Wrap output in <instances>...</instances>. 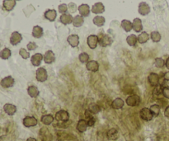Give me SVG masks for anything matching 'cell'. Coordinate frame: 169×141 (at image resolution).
<instances>
[{"label": "cell", "mask_w": 169, "mask_h": 141, "mask_svg": "<svg viewBox=\"0 0 169 141\" xmlns=\"http://www.w3.org/2000/svg\"><path fill=\"white\" fill-rule=\"evenodd\" d=\"M67 41L71 47L75 48L78 46V45H79V37L76 34H72V35L68 36Z\"/></svg>", "instance_id": "15"}, {"label": "cell", "mask_w": 169, "mask_h": 141, "mask_svg": "<svg viewBox=\"0 0 169 141\" xmlns=\"http://www.w3.org/2000/svg\"><path fill=\"white\" fill-rule=\"evenodd\" d=\"M164 116H166L167 118H168L169 119V106H167V107L165 108L164 110Z\"/></svg>", "instance_id": "47"}, {"label": "cell", "mask_w": 169, "mask_h": 141, "mask_svg": "<svg viewBox=\"0 0 169 141\" xmlns=\"http://www.w3.org/2000/svg\"><path fill=\"white\" fill-rule=\"evenodd\" d=\"M78 60L82 64H85V63L87 64L89 61V55H88L87 53L82 52L78 55Z\"/></svg>", "instance_id": "36"}, {"label": "cell", "mask_w": 169, "mask_h": 141, "mask_svg": "<svg viewBox=\"0 0 169 141\" xmlns=\"http://www.w3.org/2000/svg\"><path fill=\"white\" fill-rule=\"evenodd\" d=\"M106 136H107L108 139H110V140H116V139H118L119 137L118 130L115 129V128H111L106 133Z\"/></svg>", "instance_id": "26"}, {"label": "cell", "mask_w": 169, "mask_h": 141, "mask_svg": "<svg viewBox=\"0 0 169 141\" xmlns=\"http://www.w3.org/2000/svg\"><path fill=\"white\" fill-rule=\"evenodd\" d=\"M163 79L166 80V81H169V71L166 72V73L163 74Z\"/></svg>", "instance_id": "48"}, {"label": "cell", "mask_w": 169, "mask_h": 141, "mask_svg": "<svg viewBox=\"0 0 169 141\" xmlns=\"http://www.w3.org/2000/svg\"><path fill=\"white\" fill-rule=\"evenodd\" d=\"M84 23V18L81 15H77L73 19V25L75 27H80Z\"/></svg>", "instance_id": "29"}, {"label": "cell", "mask_w": 169, "mask_h": 141, "mask_svg": "<svg viewBox=\"0 0 169 141\" xmlns=\"http://www.w3.org/2000/svg\"><path fill=\"white\" fill-rule=\"evenodd\" d=\"M126 42L130 46H135L138 43V36H136L134 34H131V35L127 36Z\"/></svg>", "instance_id": "31"}, {"label": "cell", "mask_w": 169, "mask_h": 141, "mask_svg": "<svg viewBox=\"0 0 169 141\" xmlns=\"http://www.w3.org/2000/svg\"><path fill=\"white\" fill-rule=\"evenodd\" d=\"M78 10L79 15H81V16L83 17H88L90 14V12H91L89 5L86 4V3H82V4L79 5Z\"/></svg>", "instance_id": "12"}, {"label": "cell", "mask_w": 169, "mask_h": 141, "mask_svg": "<svg viewBox=\"0 0 169 141\" xmlns=\"http://www.w3.org/2000/svg\"><path fill=\"white\" fill-rule=\"evenodd\" d=\"M59 12L61 13V14H64V13H66L68 9V5L65 4V3H62V4H60L58 7Z\"/></svg>", "instance_id": "43"}, {"label": "cell", "mask_w": 169, "mask_h": 141, "mask_svg": "<svg viewBox=\"0 0 169 141\" xmlns=\"http://www.w3.org/2000/svg\"><path fill=\"white\" fill-rule=\"evenodd\" d=\"M87 70L90 72H97L99 70V64L96 60H89L86 65Z\"/></svg>", "instance_id": "17"}, {"label": "cell", "mask_w": 169, "mask_h": 141, "mask_svg": "<svg viewBox=\"0 0 169 141\" xmlns=\"http://www.w3.org/2000/svg\"><path fill=\"white\" fill-rule=\"evenodd\" d=\"M22 123H23V125L25 127L30 128V127L36 126L38 121L36 119V117H34V116H26L22 121Z\"/></svg>", "instance_id": "13"}, {"label": "cell", "mask_w": 169, "mask_h": 141, "mask_svg": "<svg viewBox=\"0 0 169 141\" xmlns=\"http://www.w3.org/2000/svg\"><path fill=\"white\" fill-rule=\"evenodd\" d=\"M87 127H88V124H87V120L81 119L78 121L77 124V126H76V129L78 132L80 133H83L87 130Z\"/></svg>", "instance_id": "19"}, {"label": "cell", "mask_w": 169, "mask_h": 141, "mask_svg": "<svg viewBox=\"0 0 169 141\" xmlns=\"http://www.w3.org/2000/svg\"><path fill=\"white\" fill-rule=\"evenodd\" d=\"M87 124H88V126L92 127L95 125L96 120H95L94 116H92V117H91V118H89L88 120H87Z\"/></svg>", "instance_id": "46"}, {"label": "cell", "mask_w": 169, "mask_h": 141, "mask_svg": "<svg viewBox=\"0 0 169 141\" xmlns=\"http://www.w3.org/2000/svg\"><path fill=\"white\" fill-rule=\"evenodd\" d=\"M154 65L157 68H162L164 67L165 61L162 58H156L154 60Z\"/></svg>", "instance_id": "38"}, {"label": "cell", "mask_w": 169, "mask_h": 141, "mask_svg": "<svg viewBox=\"0 0 169 141\" xmlns=\"http://www.w3.org/2000/svg\"><path fill=\"white\" fill-rule=\"evenodd\" d=\"M43 57L44 62L47 65H51V64L55 62V60H56V55L52 50H47L45 53V55H43Z\"/></svg>", "instance_id": "10"}, {"label": "cell", "mask_w": 169, "mask_h": 141, "mask_svg": "<svg viewBox=\"0 0 169 141\" xmlns=\"http://www.w3.org/2000/svg\"><path fill=\"white\" fill-rule=\"evenodd\" d=\"M19 55L22 56V59H24V60H27L28 58L30 57V53L27 51L26 49L24 48H21L19 50Z\"/></svg>", "instance_id": "41"}, {"label": "cell", "mask_w": 169, "mask_h": 141, "mask_svg": "<svg viewBox=\"0 0 169 141\" xmlns=\"http://www.w3.org/2000/svg\"><path fill=\"white\" fill-rule=\"evenodd\" d=\"M27 48L28 50L32 51V50H35L36 49H37V45H36L35 42H33V41H31V42H29V43L27 44Z\"/></svg>", "instance_id": "44"}, {"label": "cell", "mask_w": 169, "mask_h": 141, "mask_svg": "<svg viewBox=\"0 0 169 141\" xmlns=\"http://www.w3.org/2000/svg\"><path fill=\"white\" fill-rule=\"evenodd\" d=\"M132 25H133V30L135 32H140L142 31L143 30V25H142V21L140 18H135L132 22Z\"/></svg>", "instance_id": "25"}, {"label": "cell", "mask_w": 169, "mask_h": 141, "mask_svg": "<svg viewBox=\"0 0 169 141\" xmlns=\"http://www.w3.org/2000/svg\"><path fill=\"white\" fill-rule=\"evenodd\" d=\"M140 117L142 118L143 120L147 121H151V120L153 119V113L151 112L150 109L147 107H144L140 110Z\"/></svg>", "instance_id": "7"}, {"label": "cell", "mask_w": 169, "mask_h": 141, "mask_svg": "<svg viewBox=\"0 0 169 141\" xmlns=\"http://www.w3.org/2000/svg\"><path fill=\"white\" fill-rule=\"evenodd\" d=\"M87 43L90 49L94 50L99 44V37L97 35H90L87 39Z\"/></svg>", "instance_id": "2"}, {"label": "cell", "mask_w": 169, "mask_h": 141, "mask_svg": "<svg viewBox=\"0 0 169 141\" xmlns=\"http://www.w3.org/2000/svg\"><path fill=\"white\" fill-rule=\"evenodd\" d=\"M148 81L152 87H156L159 85L160 84V78L159 75L156 73H150L148 76Z\"/></svg>", "instance_id": "5"}, {"label": "cell", "mask_w": 169, "mask_h": 141, "mask_svg": "<svg viewBox=\"0 0 169 141\" xmlns=\"http://www.w3.org/2000/svg\"><path fill=\"white\" fill-rule=\"evenodd\" d=\"M78 7L75 4L74 2H69V3L68 4V9H69L70 13H74V12L78 10Z\"/></svg>", "instance_id": "42"}, {"label": "cell", "mask_w": 169, "mask_h": 141, "mask_svg": "<svg viewBox=\"0 0 169 141\" xmlns=\"http://www.w3.org/2000/svg\"><path fill=\"white\" fill-rule=\"evenodd\" d=\"M126 103L129 107H134L136 106H139L140 103V98L138 95H131L126 98Z\"/></svg>", "instance_id": "3"}, {"label": "cell", "mask_w": 169, "mask_h": 141, "mask_svg": "<svg viewBox=\"0 0 169 141\" xmlns=\"http://www.w3.org/2000/svg\"><path fill=\"white\" fill-rule=\"evenodd\" d=\"M16 0H3L2 2V6L6 11H12L16 6Z\"/></svg>", "instance_id": "23"}, {"label": "cell", "mask_w": 169, "mask_h": 141, "mask_svg": "<svg viewBox=\"0 0 169 141\" xmlns=\"http://www.w3.org/2000/svg\"><path fill=\"white\" fill-rule=\"evenodd\" d=\"M162 89H163V87L162 85H158L154 88L153 89V95L154 96V97H158V96H159L160 94H162Z\"/></svg>", "instance_id": "40"}, {"label": "cell", "mask_w": 169, "mask_h": 141, "mask_svg": "<svg viewBox=\"0 0 169 141\" xmlns=\"http://www.w3.org/2000/svg\"><path fill=\"white\" fill-rule=\"evenodd\" d=\"M44 17L50 22H54L57 17V12L55 9H48L46 10L44 13Z\"/></svg>", "instance_id": "18"}, {"label": "cell", "mask_w": 169, "mask_h": 141, "mask_svg": "<svg viewBox=\"0 0 169 141\" xmlns=\"http://www.w3.org/2000/svg\"><path fill=\"white\" fill-rule=\"evenodd\" d=\"M44 31L43 28L40 26H33V29H32V36L35 37V38H41V36H43Z\"/></svg>", "instance_id": "27"}, {"label": "cell", "mask_w": 169, "mask_h": 141, "mask_svg": "<svg viewBox=\"0 0 169 141\" xmlns=\"http://www.w3.org/2000/svg\"><path fill=\"white\" fill-rule=\"evenodd\" d=\"M150 36L146 32V31H142L141 33L138 36V42L140 44L146 43L149 39Z\"/></svg>", "instance_id": "30"}, {"label": "cell", "mask_w": 169, "mask_h": 141, "mask_svg": "<svg viewBox=\"0 0 169 141\" xmlns=\"http://www.w3.org/2000/svg\"><path fill=\"white\" fill-rule=\"evenodd\" d=\"M73 17L70 13H64L60 16V22L61 23H63L64 25H69V24L73 23Z\"/></svg>", "instance_id": "21"}, {"label": "cell", "mask_w": 169, "mask_h": 141, "mask_svg": "<svg viewBox=\"0 0 169 141\" xmlns=\"http://www.w3.org/2000/svg\"><path fill=\"white\" fill-rule=\"evenodd\" d=\"M56 119L58 121L60 122H66L69 119V114L67 111L60 110L56 114Z\"/></svg>", "instance_id": "8"}, {"label": "cell", "mask_w": 169, "mask_h": 141, "mask_svg": "<svg viewBox=\"0 0 169 141\" xmlns=\"http://www.w3.org/2000/svg\"><path fill=\"white\" fill-rule=\"evenodd\" d=\"M165 66H166L167 70H169V57L167 58V60H166V61H165Z\"/></svg>", "instance_id": "49"}, {"label": "cell", "mask_w": 169, "mask_h": 141, "mask_svg": "<svg viewBox=\"0 0 169 141\" xmlns=\"http://www.w3.org/2000/svg\"><path fill=\"white\" fill-rule=\"evenodd\" d=\"M27 141H37L35 138H32V137H30V138H28V139H27Z\"/></svg>", "instance_id": "50"}, {"label": "cell", "mask_w": 169, "mask_h": 141, "mask_svg": "<svg viewBox=\"0 0 169 141\" xmlns=\"http://www.w3.org/2000/svg\"><path fill=\"white\" fill-rule=\"evenodd\" d=\"M92 22L96 25L98 27H101V26H103L105 22H106V19L105 17H102V16H96V17L93 18L92 20Z\"/></svg>", "instance_id": "33"}, {"label": "cell", "mask_w": 169, "mask_h": 141, "mask_svg": "<svg viewBox=\"0 0 169 141\" xmlns=\"http://www.w3.org/2000/svg\"><path fill=\"white\" fill-rule=\"evenodd\" d=\"M150 11H151V9H150L149 5L148 4L147 2H140L139 7H138V12H139V13L140 15H142V16H147L150 12Z\"/></svg>", "instance_id": "6"}, {"label": "cell", "mask_w": 169, "mask_h": 141, "mask_svg": "<svg viewBox=\"0 0 169 141\" xmlns=\"http://www.w3.org/2000/svg\"><path fill=\"white\" fill-rule=\"evenodd\" d=\"M88 110H89L92 114H97V113L100 111V107H99V106L97 105V104L92 103V104L90 105Z\"/></svg>", "instance_id": "39"}, {"label": "cell", "mask_w": 169, "mask_h": 141, "mask_svg": "<svg viewBox=\"0 0 169 141\" xmlns=\"http://www.w3.org/2000/svg\"><path fill=\"white\" fill-rule=\"evenodd\" d=\"M41 122L46 125H49L52 124V122L54 121V116L51 114H47V115H44L41 116Z\"/></svg>", "instance_id": "32"}, {"label": "cell", "mask_w": 169, "mask_h": 141, "mask_svg": "<svg viewBox=\"0 0 169 141\" xmlns=\"http://www.w3.org/2000/svg\"><path fill=\"white\" fill-rule=\"evenodd\" d=\"M43 55L41 53H36L31 57V63L35 67H39L41 64V61L43 60Z\"/></svg>", "instance_id": "14"}, {"label": "cell", "mask_w": 169, "mask_h": 141, "mask_svg": "<svg viewBox=\"0 0 169 141\" xmlns=\"http://www.w3.org/2000/svg\"><path fill=\"white\" fill-rule=\"evenodd\" d=\"M105 12V6L101 2H96L92 7V12L94 14H101Z\"/></svg>", "instance_id": "16"}, {"label": "cell", "mask_w": 169, "mask_h": 141, "mask_svg": "<svg viewBox=\"0 0 169 141\" xmlns=\"http://www.w3.org/2000/svg\"><path fill=\"white\" fill-rule=\"evenodd\" d=\"M150 38L153 42H159L161 41V35L158 31H152L151 34L149 35Z\"/></svg>", "instance_id": "35"}, {"label": "cell", "mask_w": 169, "mask_h": 141, "mask_svg": "<svg viewBox=\"0 0 169 141\" xmlns=\"http://www.w3.org/2000/svg\"><path fill=\"white\" fill-rule=\"evenodd\" d=\"M150 111H151V112L153 113V116H158L159 115L160 113V107L159 105H158V104H153L150 107Z\"/></svg>", "instance_id": "37"}, {"label": "cell", "mask_w": 169, "mask_h": 141, "mask_svg": "<svg viewBox=\"0 0 169 141\" xmlns=\"http://www.w3.org/2000/svg\"><path fill=\"white\" fill-rule=\"evenodd\" d=\"M121 27L126 32H130L133 29V25L131 21L124 19L121 21Z\"/></svg>", "instance_id": "28"}, {"label": "cell", "mask_w": 169, "mask_h": 141, "mask_svg": "<svg viewBox=\"0 0 169 141\" xmlns=\"http://www.w3.org/2000/svg\"><path fill=\"white\" fill-rule=\"evenodd\" d=\"M22 36L18 31H13L10 37V43L12 46H17L22 41Z\"/></svg>", "instance_id": "11"}, {"label": "cell", "mask_w": 169, "mask_h": 141, "mask_svg": "<svg viewBox=\"0 0 169 141\" xmlns=\"http://www.w3.org/2000/svg\"><path fill=\"white\" fill-rule=\"evenodd\" d=\"M3 110L7 115L9 116H13L15 113L17 112V107L16 106L13 105V104H11V103H6L4 106H3Z\"/></svg>", "instance_id": "20"}, {"label": "cell", "mask_w": 169, "mask_h": 141, "mask_svg": "<svg viewBox=\"0 0 169 141\" xmlns=\"http://www.w3.org/2000/svg\"><path fill=\"white\" fill-rule=\"evenodd\" d=\"M98 37H99V45L101 47H106V46H111L112 42H113L112 38L108 35L103 34V35H101V36H98Z\"/></svg>", "instance_id": "4"}, {"label": "cell", "mask_w": 169, "mask_h": 141, "mask_svg": "<svg viewBox=\"0 0 169 141\" xmlns=\"http://www.w3.org/2000/svg\"><path fill=\"white\" fill-rule=\"evenodd\" d=\"M124 105H125V102L121 98H117L116 99H114L113 102H111V107L115 109V110H120L121 108H123Z\"/></svg>", "instance_id": "22"}, {"label": "cell", "mask_w": 169, "mask_h": 141, "mask_svg": "<svg viewBox=\"0 0 169 141\" xmlns=\"http://www.w3.org/2000/svg\"><path fill=\"white\" fill-rule=\"evenodd\" d=\"M15 80L14 79L12 78V76H7L3 78V79L1 80L0 82V84H1V86L2 88H4V89H8V88H11L14 85Z\"/></svg>", "instance_id": "9"}, {"label": "cell", "mask_w": 169, "mask_h": 141, "mask_svg": "<svg viewBox=\"0 0 169 141\" xmlns=\"http://www.w3.org/2000/svg\"><path fill=\"white\" fill-rule=\"evenodd\" d=\"M16 1H20V0H16Z\"/></svg>", "instance_id": "51"}, {"label": "cell", "mask_w": 169, "mask_h": 141, "mask_svg": "<svg viewBox=\"0 0 169 141\" xmlns=\"http://www.w3.org/2000/svg\"><path fill=\"white\" fill-rule=\"evenodd\" d=\"M36 78L38 82H41V83L46 82L48 78V74L46 69L43 67H39L36 72Z\"/></svg>", "instance_id": "1"}, {"label": "cell", "mask_w": 169, "mask_h": 141, "mask_svg": "<svg viewBox=\"0 0 169 141\" xmlns=\"http://www.w3.org/2000/svg\"><path fill=\"white\" fill-rule=\"evenodd\" d=\"M12 52L8 48H4L3 50L0 51V58L2 60H8L11 57Z\"/></svg>", "instance_id": "34"}, {"label": "cell", "mask_w": 169, "mask_h": 141, "mask_svg": "<svg viewBox=\"0 0 169 141\" xmlns=\"http://www.w3.org/2000/svg\"><path fill=\"white\" fill-rule=\"evenodd\" d=\"M27 93L28 95L32 98H36L40 94V91H39L38 88L34 85H31L27 88Z\"/></svg>", "instance_id": "24"}, {"label": "cell", "mask_w": 169, "mask_h": 141, "mask_svg": "<svg viewBox=\"0 0 169 141\" xmlns=\"http://www.w3.org/2000/svg\"><path fill=\"white\" fill-rule=\"evenodd\" d=\"M162 94L163 95V97H164L165 98H167V99H169V88L168 87H163Z\"/></svg>", "instance_id": "45"}]
</instances>
